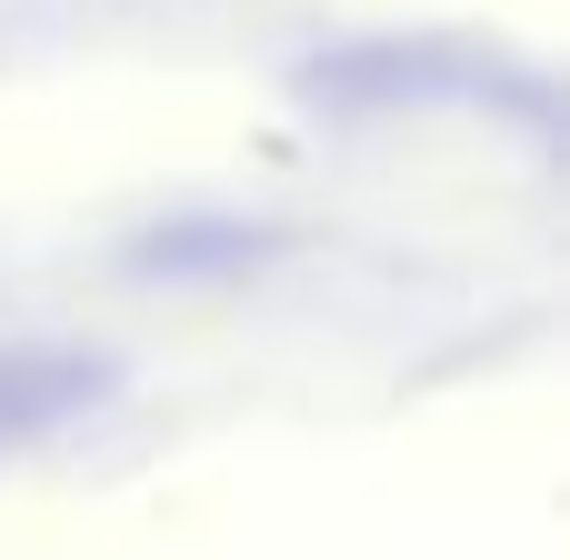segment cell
I'll return each mask as SVG.
<instances>
[{
  "label": "cell",
  "instance_id": "obj_1",
  "mask_svg": "<svg viewBox=\"0 0 570 560\" xmlns=\"http://www.w3.org/2000/svg\"><path fill=\"white\" fill-rule=\"evenodd\" d=\"M100 391H110V361H90V351H0V451L60 431Z\"/></svg>",
  "mask_w": 570,
  "mask_h": 560
}]
</instances>
